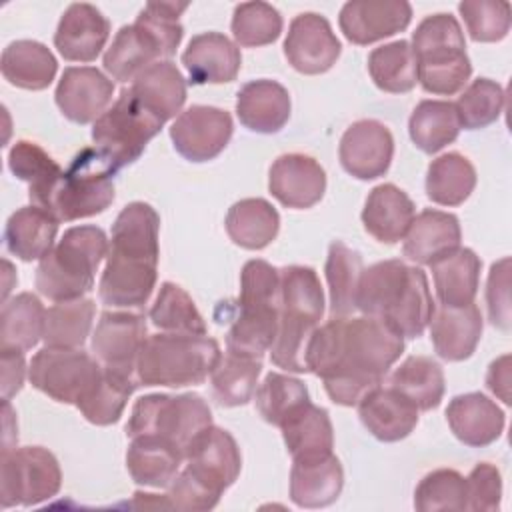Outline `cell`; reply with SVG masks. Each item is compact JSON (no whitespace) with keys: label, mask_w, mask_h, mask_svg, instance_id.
Instances as JSON below:
<instances>
[{"label":"cell","mask_w":512,"mask_h":512,"mask_svg":"<svg viewBox=\"0 0 512 512\" xmlns=\"http://www.w3.org/2000/svg\"><path fill=\"white\" fill-rule=\"evenodd\" d=\"M268 190L286 208H312L326 192V172L312 156L282 154L270 166Z\"/></svg>","instance_id":"obj_20"},{"label":"cell","mask_w":512,"mask_h":512,"mask_svg":"<svg viewBox=\"0 0 512 512\" xmlns=\"http://www.w3.org/2000/svg\"><path fill=\"white\" fill-rule=\"evenodd\" d=\"M184 462L198 480L220 496L236 482L242 468V456L234 436L214 424L194 438L184 454Z\"/></svg>","instance_id":"obj_17"},{"label":"cell","mask_w":512,"mask_h":512,"mask_svg":"<svg viewBox=\"0 0 512 512\" xmlns=\"http://www.w3.org/2000/svg\"><path fill=\"white\" fill-rule=\"evenodd\" d=\"M182 64L192 84L232 82L242 66L240 48L220 32H202L188 42Z\"/></svg>","instance_id":"obj_22"},{"label":"cell","mask_w":512,"mask_h":512,"mask_svg":"<svg viewBox=\"0 0 512 512\" xmlns=\"http://www.w3.org/2000/svg\"><path fill=\"white\" fill-rule=\"evenodd\" d=\"M374 84L390 94L410 92L418 82V62L408 40H394L374 48L368 56Z\"/></svg>","instance_id":"obj_46"},{"label":"cell","mask_w":512,"mask_h":512,"mask_svg":"<svg viewBox=\"0 0 512 512\" xmlns=\"http://www.w3.org/2000/svg\"><path fill=\"white\" fill-rule=\"evenodd\" d=\"M116 172L98 148H84L56 180L28 196L34 206L44 208L58 222L96 216L114 202Z\"/></svg>","instance_id":"obj_4"},{"label":"cell","mask_w":512,"mask_h":512,"mask_svg":"<svg viewBox=\"0 0 512 512\" xmlns=\"http://www.w3.org/2000/svg\"><path fill=\"white\" fill-rule=\"evenodd\" d=\"M170 508L176 510H212L220 502V494L198 480L188 468L176 474L166 494Z\"/></svg>","instance_id":"obj_57"},{"label":"cell","mask_w":512,"mask_h":512,"mask_svg":"<svg viewBox=\"0 0 512 512\" xmlns=\"http://www.w3.org/2000/svg\"><path fill=\"white\" fill-rule=\"evenodd\" d=\"M434 288L440 306H466L478 294L482 262L470 248H456L432 266Z\"/></svg>","instance_id":"obj_34"},{"label":"cell","mask_w":512,"mask_h":512,"mask_svg":"<svg viewBox=\"0 0 512 512\" xmlns=\"http://www.w3.org/2000/svg\"><path fill=\"white\" fill-rule=\"evenodd\" d=\"M96 304L90 298L54 302L46 310L42 340L50 348H80L94 322Z\"/></svg>","instance_id":"obj_47"},{"label":"cell","mask_w":512,"mask_h":512,"mask_svg":"<svg viewBox=\"0 0 512 512\" xmlns=\"http://www.w3.org/2000/svg\"><path fill=\"white\" fill-rule=\"evenodd\" d=\"M342 52V44L330 22L316 12H302L292 18L284 40V56L300 74L328 72Z\"/></svg>","instance_id":"obj_15"},{"label":"cell","mask_w":512,"mask_h":512,"mask_svg":"<svg viewBox=\"0 0 512 512\" xmlns=\"http://www.w3.org/2000/svg\"><path fill=\"white\" fill-rule=\"evenodd\" d=\"M416 216L414 202L396 184H378L370 190L364 210V230L382 244L400 242Z\"/></svg>","instance_id":"obj_29"},{"label":"cell","mask_w":512,"mask_h":512,"mask_svg":"<svg viewBox=\"0 0 512 512\" xmlns=\"http://www.w3.org/2000/svg\"><path fill=\"white\" fill-rule=\"evenodd\" d=\"M460 128L456 106L450 100H422L408 120V132L414 146L426 154H436L452 144L458 138Z\"/></svg>","instance_id":"obj_40"},{"label":"cell","mask_w":512,"mask_h":512,"mask_svg":"<svg viewBox=\"0 0 512 512\" xmlns=\"http://www.w3.org/2000/svg\"><path fill=\"white\" fill-rule=\"evenodd\" d=\"M406 274L408 264L402 260H384L364 268L356 292V310H360L362 316L384 318L396 302Z\"/></svg>","instance_id":"obj_45"},{"label":"cell","mask_w":512,"mask_h":512,"mask_svg":"<svg viewBox=\"0 0 512 512\" xmlns=\"http://www.w3.org/2000/svg\"><path fill=\"white\" fill-rule=\"evenodd\" d=\"M114 82L94 66L64 68L54 100L60 112L76 124L96 122L112 102Z\"/></svg>","instance_id":"obj_18"},{"label":"cell","mask_w":512,"mask_h":512,"mask_svg":"<svg viewBox=\"0 0 512 512\" xmlns=\"http://www.w3.org/2000/svg\"><path fill=\"white\" fill-rule=\"evenodd\" d=\"M282 16L268 2H242L232 14V36L238 46L258 48L278 40L282 32Z\"/></svg>","instance_id":"obj_51"},{"label":"cell","mask_w":512,"mask_h":512,"mask_svg":"<svg viewBox=\"0 0 512 512\" xmlns=\"http://www.w3.org/2000/svg\"><path fill=\"white\" fill-rule=\"evenodd\" d=\"M344 486L340 460L328 452L294 458L290 470V500L300 508H324L338 500Z\"/></svg>","instance_id":"obj_24"},{"label":"cell","mask_w":512,"mask_h":512,"mask_svg":"<svg viewBox=\"0 0 512 512\" xmlns=\"http://www.w3.org/2000/svg\"><path fill=\"white\" fill-rule=\"evenodd\" d=\"M504 88L490 78H476L460 94L456 106L460 126L466 130L486 128L496 122L504 110Z\"/></svg>","instance_id":"obj_53"},{"label":"cell","mask_w":512,"mask_h":512,"mask_svg":"<svg viewBox=\"0 0 512 512\" xmlns=\"http://www.w3.org/2000/svg\"><path fill=\"white\" fill-rule=\"evenodd\" d=\"M356 406L360 422L380 442H398L418 424V408L392 386L370 390Z\"/></svg>","instance_id":"obj_26"},{"label":"cell","mask_w":512,"mask_h":512,"mask_svg":"<svg viewBox=\"0 0 512 512\" xmlns=\"http://www.w3.org/2000/svg\"><path fill=\"white\" fill-rule=\"evenodd\" d=\"M128 88L136 100L162 122L176 118L186 102V80L170 60L150 64Z\"/></svg>","instance_id":"obj_31"},{"label":"cell","mask_w":512,"mask_h":512,"mask_svg":"<svg viewBox=\"0 0 512 512\" xmlns=\"http://www.w3.org/2000/svg\"><path fill=\"white\" fill-rule=\"evenodd\" d=\"M468 510L494 512L502 500V476L500 470L490 462H480L472 468L466 478Z\"/></svg>","instance_id":"obj_56"},{"label":"cell","mask_w":512,"mask_h":512,"mask_svg":"<svg viewBox=\"0 0 512 512\" xmlns=\"http://www.w3.org/2000/svg\"><path fill=\"white\" fill-rule=\"evenodd\" d=\"M234 132L230 112L194 104L180 112L170 126L174 150L190 162H208L216 158L230 142Z\"/></svg>","instance_id":"obj_14"},{"label":"cell","mask_w":512,"mask_h":512,"mask_svg":"<svg viewBox=\"0 0 512 512\" xmlns=\"http://www.w3.org/2000/svg\"><path fill=\"white\" fill-rule=\"evenodd\" d=\"M58 220L40 206H22L10 214L4 228V244L10 254L24 262L42 260L58 234Z\"/></svg>","instance_id":"obj_33"},{"label":"cell","mask_w":512,"mask_h":512,"mask_svg":"<svg viewBox=\"0 0 512 512\" xmlns=\"http://www.w3.org/2000/svg\"><path fill=\"white\" fill-rule=\"evenodd\" d=\"M362 270L364 262L358 250H352L340 240L330 244L324 266L330 292V316L344 318L356 310V292Z\"/></svg>","instance_id":"obj_42"},{"label":"cell","mask_w":512,"mask_h":512,"mask_svg":"<svg viewBox=\"0 0 512 512\" xmlns=\"http://www.w3.org/2000/svg\"><path fill=\"white\" fill-rule=\"evenodd\" d=\"M412 52L418 62V82L428 94L452 96L472 74L466 40L452 14L426 16L412 32Z\"/></svg>","instance_id":"obj_8"},{"label":"cell","mask_w":512,"mask_h":512,"mask_svg":"<svg viewBox=\"0 0 512 512\" xmlns=\"http://www.w3.org/2000/svg\"><path fill=\"white\" fill-rule=\"evenodd\" d=\"M510 258H502L492 264L486 288V302H488V316L490 322L502 330L510 328V282L508 270Z\"/></svg>","instance_id":"obj_58"},{"label":"cell","mask_w":512,"mask_h":512,"mask_svg":"<svg viewBox=\"0 0 512 512\" xmlns=\"http://www.w3.org/2000/svg\"><path fill=\"white\" fill-rule=\"evenodd\" d=\"M164 122L148 112L132 94L122 88L114 104L94 122L92 140L116 170L136 162L146 144L160 132Z\"/></svg>","instance_id":"obj_10"},{"label":"cell","mask_w":512,"mask_h":512,"mask_svg":"<svg viewBox=\"0 0 512 512\" xmlns=\"http://www.w3.org/2000/svg\"><path fill=\"white\" fill-rule=\"evenodd\" d=\"M324 314V292L320 278L310 266L280 268V318L270 352L274 366L304 374L306 348Z\"/></svg>","instance_id":"obj_3"},{"label":"cell","mask_w":512,"mask_h":512,"mask_svg":"<svg viewBox=\"0 0 512 512\" xmlns=\"http://www.w3.org/2000/svg\"><path fill=\"white\" fill-rule=\"evenodd\" d=\"M486 386L492 394H496L500 400L510 404V356L504 354L498 360H494L486 374Z\"/></svg>","instance_id":"obj_60"},{"label":"cell","mask_w":512,"mask_h":512,"mask_svg":"<svg viewBox=\"0 0 512 512\" xmlns=\"http://www.w3.org/2000/svg\"><path fill=\"white\" fill-rule=\"evenodd\" d=\"M460 240L462 230L454 214L426 208L414 216L404 236L402 252L416 264L432 266L436 260L460 248Z\"/></svg>","instance_id":"obj_27"},{"label":"cell","mask_w":512,"mask_h":512,"mask_svg":"<svg viewBox=\"0 0 512 512\" xmlns=\"http://www.w3.org/2000/svg\"><path fill=\"white\" fill-rule=\"evenodd\" d=\"M262 372V358L226 350L210 374L212 394L218 404L234 408L252 400Z\"/></svg>","instance_id":"obj_41"},{"label":"cell","mask_w":512,"mask_h":512,"mask_svg":"<svg viewBox=\"0 0 512 512\" xmlns=\"http://www.w3.org/2000/svg\"><path fill=\"white\" fill-rule=\"evenodd\" d=\"M140 386L138 378L124 376L102 366V376L94 388L76 404L82 416L96 426H110L120 420L128 398Z\"/></svg>","instance_id":"obj_48"},{"label":"cell","mask_w":512,"mask_h":512,"mask_svg":"<svg viewBox=\"0 0 512 512\" xmlns=\"http://www.w3.org/2000/svg\"><path fill=\"white\" fill-rule=\"evenodd\" d=\"M46 308L40 298L30 292H20L6 300L0 314V348L2 350H32L44 334Z\"/></svg>","instance_id":"obj_39"},{"label":"cell","mask_w":512,"mask_h":512,"mask_svg":"<svg viewBox=\"0 0 512 512\" xmlns=\"http://www.w3.org/2000/svg\"><path fill=\"white\" fill-rule=\"evenodd\" d=\"M148 316L152 324L164 332L198 334V336L208 334L206 322L198 312L194 300L182 286L174 282H164L160 286Z\"/></svg>","instance_id":"obj_49"},{"label":"cell","mask_w":512,"mask_h":512,"mask_svg":"<svg viewBox=\"0 0 512 512\" xmlns=\"http://www.w3.org/2000/svg\"><path fill=\"white\" fill-rule=\"evenodd\" d=\"M342 168L358 180H374L388 172L394 156V138L388 126L364 118L350 124L338 146Z\"/></svg>","instance_id":"obj_16"},{"label":"cell","mask_w":512,"mask_h":512,"mask_svg":"<svg viewBox=\"0 0 512 512\" xmlns=\"http://www.w3.org/2000/svg\"><path fill=\"white\" fill-rule=\"evenodd\" d=\"M160 216L146 202H130L112 224L98 296L112 308H140L158 278Z\"/></svg>","instance_id":"obj_2"},{"label":"cell","mask_w":512,"mask_h":512,"mask_svg":"<svg viewBox=\"0 0 512 512\" xmlns=\"http://www.w3.org/2000/svg\"><path fill=\"white\" fill-rule=\"evenodd\" d=\"M160 58L164 56L158 40L134 20V24H126L116 32L112 44L104 52L102 64L112 80L128 82Z\"/></svg>","instance_id":"obj_32"},{"label":"cell","mask_w":512,"mask_h":512,"mask_svg":"<svg viewBox=\"0 0 512 512\" xmlns=\"http://www.w3.org/2000/svg\"><path fill=\"white\" fill-rule=\"evenodd\" d=\"M404 352V336L376 316L338 318L318 326L306 348V368L324 382L332 402L356 406L382 386Z\"/></svg>","instance_id":"obj_1"},{"label":"cell","mask_w":512,"mask_h":512,"mask_svg":"<svg viewBox=\"0 0 512 512\" xmlns=\"http://www.w3.org/2000/svg\"><path fill=\"white\" fill-rule=\"evenodd\" d=\"M0 368H2V400H10L20 392L26 376V362L22 350H2L0 348Z\"/></svg>","instance_id":"obj_59"},{"label":"cell","mask_w":512,"mask_h":512,"mask_svg":"<svg viewBox=\"0 0 512 512\" xmlns=\"http://www.w3.org/2000/svg\"><path fill=\"white\" fill-rule=\"evenodd\" d=\"M108 254V238L102 228L84 224L68 228L58 244L38 262L36 288L52 302L84 298L94 286L100 262Z\"/></svg>","instance_id":"obj_6"},{"label":"cell","mask_w":512,"mask_h":512,"mask_svg":"<svg viewBox=\"0 0 512 512\" xmlns=\"http://www.w3.org/2000/svg\"><path fill=\"white\" fill-rule=\"evenodd\" d=\"M4 80L24 90H44L52 84L58 62L48 46L36 40L10 42L0 60Z\"/></svg>","instance_id":"obj_35"},{"label":"cell","mask_w":512,"mask_h":512,"mask_svg":"<svg viewBox=\"0 0 512 512\" xmlns=\"http://www.w3.org/2000/svg\"><path fill=\"white\" fill-rule=\"evenodd\" d=\"M110 36L108 18L92 4H70L54 32V46L68 62H92Z\"/></svg>","instance_id":"obj_21"},{"label":"cell","mask_w":512,"mask_h":512,"mask_svg":"<svg viewBox=\"0 0 512 512\" xmlns=\"http://www.w3.org/2000/svg\"><path fill=\"white\" fill-rule=\"evenodd\" d=\"M410 20L412 6L406 0H350L338 16L342 34L358 46L398 34Z\"/></svg>","instance_id":"obj_19"},{"label":"cell","mask_w":512,"mask_h":512,"mask_svg":"<svg viewBox=\"0 0 512 512\" xmlns=\"http://www.w3.org/2000/svg\"><path fill=\"white\" fill-rule=\"evenodd\" d=\"M434 308L424 270L408 266L404 286L382 320H386L404 338H418L430 324Z\"/></svg>","instance_id":"obj_37"},{"label":"cell","mask_w":512,"mask_h":512,"mask_svg":"<svg viewBox=\"0 0 512 512\" xmlns=\"http://www.w3.org/2000/svg\"><path fill=\"white\" fill-rule=\"evenodd\" d=\"M476 170L460 152H448L430 162L426 194L434 204L460 206L474 192Z\"/></svg>","instance_id":"obj_44"},{"label":"cell","mask_w":512,"mask_h":512,"mask_svg":"<svg viewBox=\"0 0 512 512\" xmlns=\"http://www.w3.org/2000/svg\"><path fill=\"white\" fill-rule=\"evenodd\" d=\"M458 12L474 42H500L510 32V4L504 0H464Z\"/></svg>","instance_id":"obj_54"},{"label":"cell","mask_w":512,"mask_h":512,"mask_svg":"<svg viewBox=\"0 0 512 512\" xmlns=\"http://www.w3.org/2000/svg\"><path fill=\"white\" fill-rule=\"evenodd\" d=\"M388 384L404 394L416 408H438L444 396L442 366L428 356H408L388 378Z\"/></svg>","instance_id":"obj_43"},{"label":"cell","mask_w":512,"mask_h":512,"mask_svg":"<svg viewBox=\"0 0 512 512\" xmlns=\"http://www.w3.org/2000/svg\"><path fill=\"white\" fill-rule=\"evenodd\" d=\"M434 352L448 362H460L474 354L482 336V314L472 302L466 306H438L430 320Z\"/></svg>","instance_id":"obj_25"},{"label":"cell","mask_w":512,"mask_h":512,"mask_svg":"<svg viewBox=\"0 0 512 512\" xmlns=\"http://www.w3.org/2000/svg\"><path fill=\"white\" fill-rule=\"evenodd\" d=\"M414 508L420 512L468 510L466 478L452 468L428 472L414 490Z\"/></svg>","instance_id":"obj_52"},{"label":"cell","mask_w":512,"mask_h":512,"mask_svg":"<svg viewBox=\"0 0 512 512\" xmlns=\"http://www.w3.org/2000/svg\"><path fill=\"white\" fill-rule=\"evenodd\" d=\"M182 462V448L162 436L142 434L130 438V446L126 450V468L136 484L166 488L180 472Z\"/></svg>","instance_id":"obj_30"},{"label":"cell","mask_w":512,"mask_h":512,"mask_svg":"<svg viewBox=\"0 0 512 512\" xmlns=\"http://www.w3.org/2000/svg\"><path fill=\"white\" fill-rule=\"evenodd\" d=\"M280 318V270L266 260H248L240 272L236 314L226 350L262 358L274 344Z\"/></svg>","instance_id":"obj_5"},{"label":"cell","mask_w":512,"mask_h":512,"mask_svg":"<svg viewBox=\"0 0 512 512\" xmlns=\"http://www.w3.org/2000/svg\"><path fill=\"white\" fill-rule=\"evenodd\" d=\"M62 486V472L56 456L42 446L2 450L0 458V504L34 506L50 500Z\"/></svg>","instance_id":"obj_11"},{"label":"cell","mask_w":512,"mask_h":512,"mask_svg":"<svg viewBox=\"0 0 512 512\" xmlns=\"http://www.w3.org/2000/svg\"><path fill=\"white\" fill-rule=\"evenodd\" d=\"M102 364L80 348L38 350L28 368L30 384L62 404H78L100 380Z\"/></svg>","instance_id":"obj_12"},{"label":"cell","mask_w":512,"mask_h":512,"mask_svg":"<svg viewBox=\"0 0 512 512\" xmlns=\"http://www.w3.org/2000/svg\"><path fill=\"white\" fill-rule=\"evenodd\" d=\"M224 226L230 240L240 248L262 250L278 236L280 216L268 200L244 198L228 208Z\"/></svg>","instance_id":"obj_36"},{"label":"cell","mask_w":512,"mask_h":512,"mask_svg":"<svg viewBox=\"0 0 512 512\" xmlns=\"http://www.w3.org/2000/svg\"><path fill=\"white\" fill-rule=\"evenodd\" d=\"M220 356V344L208 334H150L142 344L136 376L140 386L182 388L202 384Z\"/></svg>","instance_id":"obj_7"},{"label":"cell","mask_w":512,"mask_h":512,"mask_svg":"<svg viewBox=\"0 0 512 512\" xmlns=\"http://www.w3.org/2000/svg\"><path fill=\"white\" fill-rule=\"evenodd\" d=\"M8 168L18 180L28 182V192L46 188L62 174L56 160L30 140L14 142L8 152Z\"/></svg>","instance_id":"obj_55"},{"label":"cell","mask_w":512,"mask_h":512,"mask_svg":"<svg viewBox=\"0 0 512 512\" xmlns=\"http://www.w3.org/2000/svg\"><path fill=\"white\" fill-rule=\"evenodd\" d=\"M256 408L260 416L272 424L282 426L302 404L310 400L308 388L302 380L280 374V372H268L262 380V384L254 392Z\"/></svg>","instance_id":"obj_50"},{"label":"cell","mask_w":512,"mask_h":512,"mask_svg":"<svg viewBox=\"0 0 512 512\" xmlns=\"http://www.w3.org/2000/svg\"><path fill=\"white\" fill-rule=\"evenodd\" d=\"M446 420L452 434L472 448L496 442L506 424L502 408L480 392L454 396L446 406Z\"/></svg>","instance_id":"obj_23"},{"label":"cell","mask_w":512,"mask_h":512,"mask_svg":"<svg viewBox=\"0 0 512 512\" xmlns=\"http://www.w3.org/2000/svg\"><path fill=\"white\" fill-rule=\"evenodd\" d=\"M146 318L138 312L106 310L92 334L94 358L112 372L136 376V364L146 340Z\"/></svg>","instance_id":"obj_13"},{"label":"cell","mask_w":512,"mask_h":512,"mask_svg":"<svg viewBox=\"0 0 512 512\" xmlns=\"http://www.w3.org/2000/svg\"><path fill=\"white\" fill-rule=\"evenodd\" d=\"M288 90L268 78L246 82L236 96V116L242 126L258 134H274L290 118Z\"/></svg>","instance_id":"obj_28"},{"label":"cell","mask_w":512,"mask_h":512,"mask_svg":"<svg viewBox=\"0 0 512 512\" xmlns=\"http://www.w3.org/2000/svg\"><path fill=\"white\" fill-rule=\"evenodd\" d=\"M212 426V412L200 394H146L132 406L126 436L156 434L174 442L186 454L198 434Z\"/></svg>","instance_id":"obj_9"},{"label":"cell","mask_w":512,"mask_h":512,"mask_svg":"<svg viewBox=\"0 0 512 512\" xmlns=\"http://www.w3.org/2000/svg\"><path fill=\"white\" fill-rule=\"evenodd\" d=\"M284 444L294 458L328 454L334 448V428L326 408L312 404L310 400L302 404L282 426Z\"/></svg>","instance_id":"obj_38"}]
</instances>
